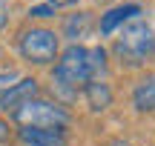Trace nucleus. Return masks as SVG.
<instances>
[{"mask_svg": "<svg viewBox=\"0 0 155 146\" xmlns=\"http://www.w3.org/2000/svg\"><path fill=\"white\" fill-rule=\"evenodd\" d=\"M20 55L23 60L38 63V66H46L58 57V34L52 29H29V32L20 34Z\"/></svg>", "mask_w": 155, "mask_h": 146, "instance_id": "nucleus-4", "label": "nucleus"}, {"mask_svg": "<svg viewBox=\"0 0 155 146\" xmlns=\"http://www.w3.org/2000/svg\"><path fill=\"white\" fill-rule=\"evenodd\" d=\"M132 106L138 112H155V75H147L132 92Z\"/></svg>", "mask_w": 155, "mask_h": 146, "instance_id": "nucleus-9", "label": "nucleus"}, {"mask_svg": "<svg viewBox=\"0 0 155 146\" xmlns=\"http://www.w3.org/2000/svg\"><path fill=\"white\" fill-rule=\"evenodd\" d=\"M86 29H89V11H78V14H72L66 20V37L69 40H81V37H86Z\"/></svg>", "mask_w": 155, "mask_h": 146, "instance_id": "nucleus-10", "label": "nucleus"}, {"mask_svg": "<svg viewBox=\"0 0 155 146\" xmlns=\"http://www.w3.org/2000/svg\"><path fill=\"white\" fill-rule=\"evenodd\" d=\"M72 3H78V0H49L52 9H58V6H72Z\"/></svg>", "mask_w": 155, "mask_h": 146, "instance_id": "nucleus-13", "label": "nucleus"}, {"mask_svg": "<svg viewBox=\"0 0 155 146\" xmlns=\"http://www.w3.org/2000/svg\"><path fill=\"white\" fill-rule=\"evenodd\" d=\"M81 92H83V97H86V103H89L92 112H104V109L112 106V89L104 83V80H89Z\"/></svg>", "mask_w": 155, "mask_h": 146, "instance_id": "nucleus-8", "label": "nucleus"}, {"mask_svg": "<svg viewBox=\"0 0 155 146\" xmlns=\"http://www.w3.org/2000/svg\"><path fill=\"white\" fill-rule=\"evenodd\" d=\"M115 55L127 66H144L150 57H155V32L147 23H129L115 40Z\"/></svg>", "mask_w": 155, "mask_h": 146, "instance_id": "nucleus-3", "label": "nucleus"}, {"mask_svg": "<svg viewBox=\"0 0 155 146\" xmlns=\"http://www.w3.org/2000/svg\"><path fill=\"white\" fill-rule=\"evenodd\" d=\"M6 23H9V3H6V0H0V32H3Z\"/></svg>", "mask_w": 155, "mask_h": 146, "instance_id": "nucleus-12", "label": "nucleus"}, {"mask_svg": "<svg viewBox=\"0 0 155 146\" xmlns=\"http://www.w3.org/2000/svg\"><path fill=\"white\" fill-rule=\"evenodd\" d=\"M9 118L15 120L17 126H43V129H61V132H66V126L72 123V115L63 106L49 103V100H40V97H29V100L20 103Z\"/></svg>", "mask_w": 155, "mask_h": 146, "instance_id": "nucleus-2", "label": "nucleus"}, {"mask_svg": "<svg viewBox=\"0 0 155 146\" xmlns=\"http://www.w3.org/2000/svg\"><path fill=\"white\" fill-rule=\"evenodd\" d=\"M141 14V6L138 3H124V6H115V9H109L104 17H101V34H112L118 26H124L127 20H132V17Z\"/></svg>", "mask_w": 155, "mask_h": 146, "instance_id": "nucleus-7", "label": "nucleus"}, {"mask_svg": "<svg viewBox=\"0 0 155 146\" xmlns=\"http://www.w3.org/2000/svg\"><path fill=\"white\" fill-rule=\"evenodd\" d=\"M3 138H9V132H6V123L0 120V141H3Z\"/></svg>", "mask_w": 155, "mask_h": 146, "instance_id": "nucleus-14", "label": "nucleus"}, {"mask_svg": "<svg viewBox=\"0 0 155 146\" xmlns=\"http://www.w3.org/2000/svg\"><path fill=\"white\" fill-rule=\"evenodd\" d=\"M106 146H129V143H124V141H112V143H106Z\"/></svg>", "mask_w": 155, "mask_h": 146, "instance_id": "nucleus-15", "label": "nucleus"}, {"mask_svg": "<svg viewBox=\"0 0 155 146\" xmlns=\"http://www.w3.org/2000/svg\"><path fill=\"white\" fill-rule=\"evenodd\" d=\"M35 95H38V80L35 78H23L20 83H12L9 89L0 92V109L12 115L20 103H26L29 97H35Z\"/></svg>", "mask_w": 155, "mask_h": 146, "instance_id": "nucleus-5", "label": "nucleus"}, {"mask_svg": "<svg viewBox=\"0 0 155 146\" xmlns=\"http://www.w3.org/2000/svg\"><path fill=\"white\" fill-rule=\"evenodd\" d=\"M95 3H109V0H95Z\"/></svg>", "mask_w": 155, "mask_h": 146, "instance_id": "nucleus-16", "label": "nucleus"}, {"mask_svg": "<svg viewBox=\"0 0 155 146\" xmlns=\"http://www.w3.org/2000/svg\"><path fill=\"white\" fill-rule=\"evenodd\" d=\"M17 138L26 146H66V132L43 129V126H20Z\"/></svg>", "mask_w": 155, "mask_h": 146, "instance_id": "nucleus-6", "label": "nucleus"}, {"mask_svg": "<svg viewBox=\"0 0 155 146\" xmlns=\"http://www.w3.org/2000/svg\"><path fill=\"white\" fill-rule=\"evenodd\" d=\"M52 14H55L52 6H32L29 9V17H52Z\"/></svg>", "mask_w": 155, "mask_h": 146, "instance_id": "nucleus-11", "label": "nucleus"}, {"mask_svg": "<svg viewBox=\"0 0 155 146\" xmlns=\"http://www.w3.org/2000/svg\"><path fill=\"white\" fill-rule=\"evenodd\" d=\"M104 72H106V52L101 46L83 49V46L75 43L61 55L55 72H52V80H55V89L66 100H72L89 80H98V75Z\"/></svg>", "mask_w": 155, "mask_h": 146, "instance_id": "nucleus-1", "label": "nucleus"}]
</instances>
